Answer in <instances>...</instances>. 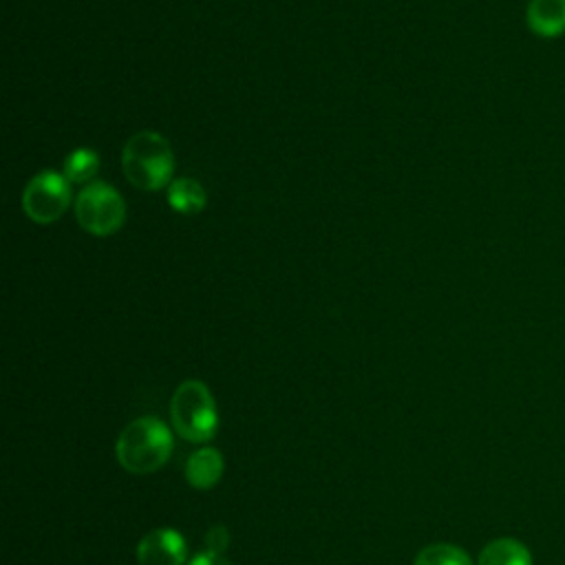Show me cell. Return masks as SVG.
I'll list each match as a JSON object with an SVG mask.
<instances>
[{"instance_id":"5bb4252c","label":"cell","mask_w":565,"mask_h":565,"mask_svg":"<svg viewBox=\"0 0 565 565\" xmlns=\"http://www.w3.org/2000/svg\"><path fill=\"white\" fill-rule=\"evenodd\" d=\"M185 565H232V563L225 561V558L218 556V554H212V552H207V550H201V552H196Z\"/></svg>"},{"instance_id":"52a82bcc","label":"cell","mask_w":565,"mask_h":565,"mask_svg":"<svg viewBox=\"0 0 565 565\" xmlns=\"http://www.w3.org/2000/svg\"><path fill=\"white\" fill-rule=\"evenodd\" d=\"M223 477V457L216 448L203 446L185 461V479L196 490L214 488Z\"/></svg>"},{"instance_id":"3957f363","label":"cell","mask_w":565,"mask_h":565,"mask_svg":"<svg viewBox=\"0 0 565 565\" xmlns=\"http://www.w3.org/2000/svg\"><path fill=\"white\" fill-rule=\"evenodd\" d=\"M170 419L185 441H210L218 430V411L210 388L199 380H185L170 399Z\"/></svg>"},{"instance_id":"ba28073f","label":"cell","mask_w":565,"mask_h":565,"mask_svg":"<svg viewBox=\"0 0 565 565\" xmlns=\"http://www.w3.org/2000/svg\"><path fill=\"white\" fill-rule=\"evenodd\" d=\"M525 20L532 33L556 38L565 31V0H530Z\"/></svg>"},{"instance_id":"9c48e42d","label":"cell","mask_w":565,"mask_h":565,"mask_svg":"<svg viewBox=\"0 0 565 565\" xmlns=\"http://www.w3.org/2000/svg\"><path fill=\"white\" fill-rule=\"evenodd\" d=\"M477 565H532V556L521 541L505 536L490 541L481 550Z\"/></svg>"},{"instance_id":"5b68a950","label":"cell","mask_w":565,"mask_h":565,"mask_svg":"<svg viewBox=\"0 0 565 565\" xmlns=\"http://www.w3.org/2000/svg\"><path fill=\"white\" fill-rule=\"evenodd\" d=\"M71 203V185L68 179L57 172H40L35 174L22 194V207L26 216L35 223H53L57 221Z\"/></svg>"},{"instance_id":"277c9868","label":"cell","mask_w":565,"mask_h":565,"mask_svg":"<svg viewBox=\"0 0 565 565\" xmlns=\"http://www.w3.org/2000/svg\"><path fill=\"white\" fill-rule=\"evenodd\" d=\"M75 216L86 232L95 236H108L124 225L126 203L113 185L95 181L77 194Z\"/></svg>"},{"instance_id":"4fadbf2b","label":"cell","mask_w":565,"mask_h":565,"mask_svg":"<svg viewBox=\"0 0 565 565\" xmlns=\"http://www.w3.org/2000/svg\"><path fill=\"white\" fill-rule=\"evenodd\" d=\"M203 545H205L207 552L223 556V552H225L227 545H230V532H227V527H225V525H212V527L207 530V534H205V543H203Z\"/></svg>"},{"instance_id":"8992f818","label":"cell","mask_w":565,"mask_h":565,"mask_svg":"<svg viewBox=\"0 0 565 565\" xmlns=\"http://www.w3.org/2000/svg\"><path fill=\"white\" fill-rule=\"evenodd\" d=\"M185 539L172 527L150 530L137 545L139 565H185Z\"/></svg>"},{"instance_id":"7a4b0ae2","label":"cell","mask_w":565,"mask_h":565,"mask_svg":"<svg viewBox=\"0 0 565 565\" xmlns=\"http://www.w3.org/2000/svg\"><path fill=\"white\" fill-rule=\"evenodd\" d=\"M121 168L135 188L161 190L172 183L174 154L166 137L154 130H141L124 143Z\"/></svg>"},{"instance_id":"30bf717a","label":"cell","mask_w":565,"mask_h":565,"mask_svg":"<svg viewBox=\"0 0 565 565\" xmlns=\"http://www.w3.org/2000/svg\"><path fill=\"white\" fill-rule=\"evenodd\" d=\"M205 201L203 185L190 177L172 179L168 185V203L179 214H199L205 207Z\"/></svg>"},{"instance_id":"8fae6325","label":"cell","mask_w":565,"mask_h":565,"mask_svg":"<svg viewBox=\"0 0 565 565\" xmlns=\"http://www.w3.org/2000/svg\"><path fill=\"white\" fill-rule=\"evenodd\" d=\"M99 170V157L90 148H75L64 159V177L71 183H86Z\"/></svg>"},{"instance_id":"6da1fadb","label":"cell","mask_w":565,"mask_h":565,"mask_svg":"<svg viewBox=\"0 0 565 565\" xmlns=\"http://www.w3.org/2000/svg\"><path fill=\"white\" fill-rule=\"evenodd\" d=\"M170 428L152 415L132 419L117 437L115 455L124 470L132 475H150L163 468L172 455Z\"/></svg>"},{"instance_id":"7c38bea8","label":"cell","mask_w":565,"mask_h":565,"mask_svg":"<svg viewBox=\"0 0 565 565\" xmlns=\"http://www.w3.org/2000/svg\"><path fill=\"white\" fill-rule=\"evenodd\" d=\"M413 565H472V558L457 545L433 543L417 552Z\"/></svg>"}]
</instances>
